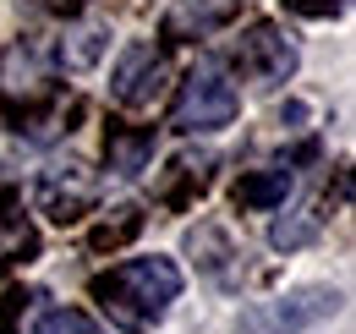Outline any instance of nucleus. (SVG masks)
Instances as JSON below:
<instances>
[{"mask_svg": "<svg viewBox=\"0 0 356 334\" xmlns=\"http://www.w3.org/2000/svg\"><path fill=\"white\" fill-rule=\"evenodd\" d=\"M154 159V132L148 126H110L104 132V165L115 175H143Z\"/></svg>", "mask_w": 356, "mask_h": 334, "instance_id": "9d476101", "label": "nucleus"}, {"mask_svg": "<svg viewBox=\"0 0 356 334\" xmlns=\"http://www.w3.org/2000/svg\"><path fill=\"white\" fill-rule=\"evenodd\" d=\"M285 11H296V17H340L346 0H285Z\"/></svg>", "mask_w": 356, "mask_h": 334, "instance_id": "2eb2a0df", "label": "nucleus"}, {"mask_svg": "<svg viewBox=\"0 0 356 334\" xmlns=\"http://www.w3.org/2000/svg\"><path fill=\"white\" fill-rule=\"evenodd\" d=\"M291 198V170L285 165H268V170H252L236 181V209H280Z\"/></svg>", "mask_w": 356, "mask_h": 334, "instance_id": "9b49d317", "label": "nucleus"}, {"mask_svg": "<svg viewBox=\"0 0 356 334\" xmlns=\"http://www.w3.org/2000/svg\"><path fill=\"white\" fill-rule=\"evenodd\" d=\"M49 61L33 49V44H11V49H0V104H11L17 116H28V110H39L49 99Z\"/></svg>", "mask_w": 356, "mask_h": 334, "instance_id": "423d86ee", "label": "nucleus"}, {"mask_svg": "<svg viewBox=\"0 0 356 334\" xmlns=\"http://www.w3.org/2000/svg\"><path fill=\"white\" fill-rule=\"evenodd\" d=\"M346 307V291H329V285H307V291L274 296V301H252L241 318H236V334H302L323 318H334Z\"/></svg>", "mask_w": 356, "mask_h": 334, "instance_id": "f03ea898", "label": "nucleus"}, {"mask_svg": "<svg viewBox=\"0 0 356 334\" xmlns=\"http://www.w3.org/2000/svg\"><path fill=\"white\" fill-rule=\"evenodd\" d=\"M296 44L285 28H274V22H252L241 44H236V66L252 77V83H291L296 77Z\"/></svg>", "mask_w": 356, "mask_h": 334, "instance_id": "39448f33", "label": "nucleus"}, {"mask_svg": "<svg viewBox=\"0 0 356 334\" xmlns=\"http://www.w3.org/2000/svg\"><path fill=\"white\" fill-rule=\"evenodd\" d=\"M33 334H104L83 307H49L44 318L33 324Z\"/></svg>", "mask_w": 356, "mask_h": 334, "instance_id": "4468645a", "label": "nucleus"}, {"mask_svg": "<svg viewBox=\"0 0 356 334\" xmlns=\"http://www.w3.org/2000/svg\"><path fill=\"white\" fill-rule=\"evenodd\" d=\"M93 203H99V181H93L83 165L49 170L44 181H39V209H44L55 225H77Z\"/></svg>", "mask_w": 356, "mask_h": 334, "instance_id": "0eeeda50", "label": "nucleus"}, {"mask_svg": "<svg viewBox=\"0 0 356 334\" xmlns=\"http://www.w3.org/2000/svg\"><path fill=\"white\" fill-rule=\"evenodd\" d=\"M33 252H39V230H33V219L22 214V198H17V192H0V269L28 263Z\"/></svg>", "mask_w": 356, "mask_h": 334, "instance_id": "1a4fd4ad", "label": "nucleus"}, {"mask_svg": "<svg viewBox=\"0 0 356 334\" xmlns=\"http://www.w3.org/2000/svg\"><path fill=\"white\" fill-rule=\"evenodd\" d=\"M137 230H143V209H137V203H115V209L88 230V247L93 252H115V247H127Z\"/></svg>", "mask_w": 356, "mask_h": 334, "instance_id": "ddd939ff", "label": "nucleus"}, {"mask_svg": "<svg viewBox=\"0 0 356 334\" xmlns=\"http://www.w3.org/2000/svg\"><path fill=\"white\" fill-rule=\"evenodd\" d=\"M165 83H170L165 49H154V44H127L121 61H115V72H110V99H115L121 110H148V104L165 93Z\"/></svg>", "mask_w": 356, "mask_h": 334, "instance_id": "20e7f679", "label": "nucleus"}, {"mask_svg": "<svg viewBox=\"0 0 356 334\" xmlns=\"http://www.w3.org/2000/svg\"><path fill=\"white\" fill-rule=\"evenodd\" d=\"M49 11H60V17H72V11H83V0H44Z\"/></svg>", "mask_w": 356, "mask_h": 334, "instance_id": "dca6fc26", "label": "nucleus"}, {"mask_svg": "<svg viewBox=\"0 0 356 334\" xmlns=\"http://www.w3.org/2000/svg\"><path fill=\"white\" fill-rule=\"evenodd\" d=\"M209 170H214L209 154H197V159L186 154V159H176V165H170V181H159V198H165L170 209H186L197 192H209Z\"/></svg>", "mask_w": 356, "mask_h": 334, "instance_id": "f8f14e48", "label": "nucleus"}, {"mask_svg": "<svg viewBox=\"0 0 356 334\" xmlns=\"http://www.w3.org/2000/svg\"><path fill=\"white\" fill-rule=\"evenodd\" d=\"M176 296H181V269L170 257H127V263H115L110 274L93 280V301L127 334H148L170 312Z\"/></svg>", "mask_w": 356, "mask_h": 334, "instance_id": "f257e3e1", "label": "nucleus"}, {"mask_svg": "<svg viewBox=\"0 0 356 334\" xmlns=\"http://www.w3.org/2000/svg\"><path fill=\"white\" fill-rule=\"evenodd\" d=\"M241 11V0H176L170 11H165V39L181 44V39H203V33H214V28H225L230 17Z\"/></svg>", "mask_w": 356, "mask_h": 334, "instance_id": "6e6552de", "label": "nucleus"}, {"mask_svg": "<svg viewBox=\"0 0 356 334\" xmlns=\"http://www.w3.org/2000/svg\"><path fill=\"white\" fill-rule=\"evenodd\" d=\"M236 110H241V93L236 83L225 77L220 66H197L176 93V110H170V126L176 132H220V126L236 121Z\"/></svg>", "mask_w": 356, "mask_h": 334, "instance_id": "7ed1b4c3", "label": "nucleus"}]
</instances>
